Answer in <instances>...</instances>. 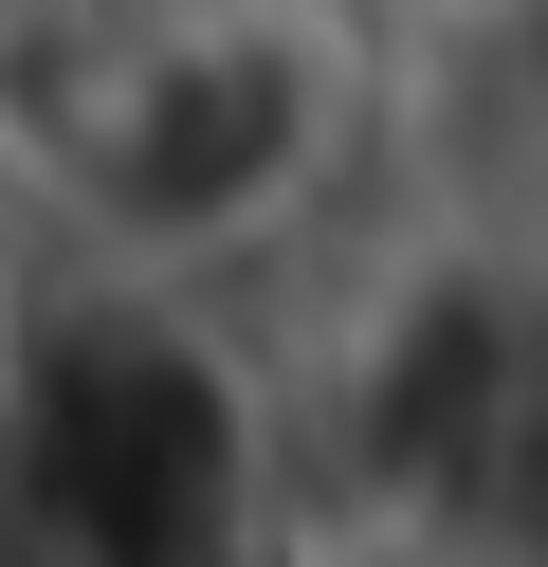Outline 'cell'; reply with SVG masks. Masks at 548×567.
Masks as SVG:
<instances>
[{"instance_id":"6da1fadb","label":"cell","mask_w":548,"mask_h":567,"mask_svg":"<svg viewBox=\"0 0 548 567\" xmlns=\"http://www.w3.org/2000/svg\"><path fill=\"white\" fill-rule=\"evenodd\" d=\"M348 147V55H329L311 0H201L165 38L110 55L92 128H73V202H92L110 257L201 275L238 238H275L311 202V165Z\"/></svg>"}]
</instances>
